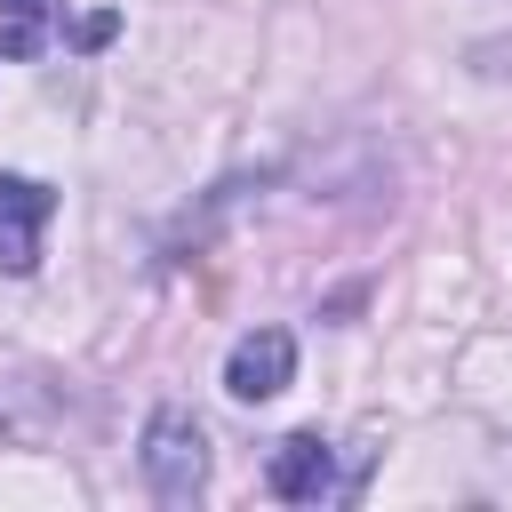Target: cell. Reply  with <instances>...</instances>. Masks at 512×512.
<instances>
[{
  "instance_id": "3957f363",
  "label": "cell",
  "mask_w": 512,
  "mask_h": 512,
  "mask_svg": "<svg viewBox=\"0 0 512 512\" xmlns=\"http://www.w3.org/2000/svg\"><path fill=\"white\" fill-rule=\"evenodd\" d=\"M288 376H296V336L288 328H248L232 344V360H224V392L232 400H272Z\"/></svg>"
},
{
  "instance_id": "7a4b0ae2",
  "label": "cell",
  "mask_w": 512,
  "mask_h": 512,
  "mask_svg": "<svg viewBox=\"0 0 512 512\" xmlns=\"http://www.w3.org/2000/svg\"><path fill=\"white\" fill-rule=\"evenodd\" d=\"M264 480H272V496H288V504H328V496H352V480H336V448H328L320 432H288V440L272 448Z\"/></svg>"
},
{
  "instance_id": "5b68a950",
  "label": "cell",
  "mask_w": 512,
  "mask_h": 512,
  "mask_svg": "<svg viewBox=\"0 0 512 512\" xmlns=\"http://www.w3.org/2000/svg\"><path fill=\"white\" fill-rule=\"evenodd\" d=\"M16 24L0 32V56H32L40 48V32H48V16H56V0H0Z\"/></svg>"
},
{
  "instance_id": "277c9868",
  "label": "cell",
  "mask_w": 512,
  "mask_h": 512,
  "mask_svg": "<svg viewBox=\"0 0 512 512\" xmlns=\"http://www.w3.org/2000/svg\"><path fill=\"white\" fill-rule=\"evenodd\" d=\"M56 216V192L32 176H0V272H32L40 264V224Z\"/></svg>"
},
{
  "instance_id": "6da1fadb",
  "label": "cell",
  "mask_w": 512,
  "mask_h": 512,
  "mask_svg": "<svg viewBox=\"0 0 512 512\" xmlns=\"http://www.w3.org/2000/svg\"><path fill=\"white\" fill-rule=\"evenodd\" d=\"M136 464H144V480H152L160 504H192L200 480H208V440H200V424H192L184 408H160V416L144 424Z\"/></svg>"
}]
</instances>
